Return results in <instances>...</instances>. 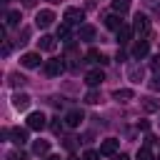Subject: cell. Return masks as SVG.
<instances>
[{
  "instance_id": "18",
  "label": "cell",
  "mask_w": 160,
  "mask_h": 160,
  "mask_svg": "<svg viewBox=\"0 0 160 160\" xmlns=\"http://www.w3.org/2000/svg\"><path fill=\"white\" fill-rule=\"evenodd\" d=\"M112 98H115L118 102H128V100H132V98H135V92H132V90H128V88H122V90H115V92H112Z\"/></svg>"
},
{
  "instance_id": "17",
  "label": "cell",
  "mask_w": 160,
  "mask_h": 160,
  "mask_svg": "<svg viewBox=\"0 0 160 160\" xmlns=\"http://www.w3.org/2000/svg\"><path fill=\"white\" fill-rule=\"evenodd\" d=\"M128 78H130L132 82H140V80H142V68H140L138 62H132V65L128 68Z\"/></svg>"
},
{
  "instance_id": "15",
  "label": "cell",
  "mask_w": 160,
  "mask_h": 160,
  "mask_svg": "<svg viewBox=\"0 0 160 160\" xmlns=\"http://www.w3.org/2000/svg\"><path fill=\"white\" fill-rule=\"evenodd\" d=\"M132 32H135V30H132L130 25H122V28L118 30V42H120V45H125V42H130V38H132Z\"/></svg>"
},
{
  "instance_id": "8",
  "label": "cell",
  "mask_w": 160,
  "mask_h": 160,
  "mask_svg": "<svg viewBox=\"0 0 160 160\" xmlns=\"http://www.w3.org/2000/svg\"><path fill=\"white\" fill-rule=\"evenodd\" d=\"M62 70H65V62H62V60H48V62H45V72H48L50 78L60 75Z\"/></svg>"
},
{
  "instance_id": "9",
  "label": "cell",
  "mask_w": 160,
  "mask_h": 160,
  "mask_svg": "<svg viewBox=\"0 0 160 160\" xmlns=\"http://www.w3.org/2000/svg\"><path fill=\"white\" fill-rule=\"evenodd\" d=\"M12 108H15V110H28V108H30V95L15 92V95H12Z\"/></svg>"
},
{
  "instance_id": "3",
  "label": "cell",
  "mask_w": 160,
  "mask_h": 160,
  "mask_svg": "<svg viewBox=\"0 0 160 160\" xmlns=\"http://www.w3.org/2000/svg\"><path fill=\"white\" fill-rule=\"evenodd\" d=\"M85 20V10L82 8H68L65 10V22L68 25H80Z\"/></svg>"
},
{
  "instance_id": "12",
  "label": "cell",
  "mask_w": 160,
  "mask_h": 160,
  "mask_svg": "<svg viewBox=\"0 0 160 160\" xmlns=\"http://www.w3.org/2000/svg\"><path fill=\"white\" fill-rule=\"evenodd\" d=\"M148 50H150L148 40H145V38H140V40L135 42V48H132V58H145V55H148Z\"/></svg>"
},
{
  "instance_id": "38",
  "label": "cell",
  "mask_w": 160,
  "mask_h": 160,
  "mask_svg": "<svg viewBox=\"0 0 160 160\" xmlns=\"http://www.w3.org/2000/svg\"><path fill=\"white\" fill-rule=\"evenodd\" d=\"M158 160H160V155H158Z\"/></svg>"
},
{
  "instance_id": "30",
  "label": "cell",
  "mask_w": 160,
  "mask_h": 160,
  "mask_svg": "<svg viewBox=\"0 0 160 160\" xmlns=\"http://www.w3.org/2000/svg\"><path fill=\"white\" fill-rule=\"evenodd\" d=\"M25 158H28V155H25L22 150H12V152L8 155V160H25Z\"/></svg>"
},
{
  "instance_id": "2",
  "label": "cell",
  "mask_w": 160,
  "mask_h": 160,
  "mask_svg": "<svg viewBox=\"0 0 160 160\" xmlns=\"http://www.w3.org/2000/svg\"><path fill=\"white\" fill-rule=\"evenodd\" d=\"M45 125H48V118H45V112L35 110V112H30V115H28V128H30V130H42Z\"/></svg>"
},
{
  "instance_id": "37",
  "label": "cell",
  "mask_w": 160,
  "mask_h": 160,
  "mask_svg": "<svg viewBox=\"0 0 160 160\" xmlns=\"http://www.w3.org/2000/svg\"><path fill=\"white\" fill-rule=\"evenodd\" d=\"M48 160H60V158H58V155H52V158H48Z\"/></svg>"
},
{
  "instance_id": "36",
  "label": "cell",
  "mask_w": 160,
  "mask_h": 160,
  "mask_svg": "<svg viewBox=\"0 0 160 160\" xmlns=\"http://www.w3.org/2000/svg\"><path fill=\"white\" fill-rule=\"evenodd\" d=\"M112 160H130V158H128V155H122V152H120V155H112Z\"/></svg>"
},
{
  "instance_id": "10",
  "label": "cell",
  "mask_w": 160,
  "mask_h": 160,
  "mask_svg": "<svg viewBox=\"0 0 160 160\" xmlns=\"http://www.w3.org/2000/svg\"><path fill=\"white\" fill-rule=\"evenodd\" d=\"M20 65L22 68H38L40 65V52H25L20 58Z\"/></svg>"
},
{
  "instance_id": "20",
  "label": "cell",
  "mask_w": 160,
  "mask_h": 160,
  "mask_svg": "<svg viewBox=\"0 0 160 160\" xmlns=\"http://www.w3.org/2000/svg\"><path fill=\"white\" fill-rule=\"evenodd\" d=\"M85 60H88V62H108V58H105L100 50H88Z\"/></svg>"
},
{
  "instance_id": "34",
  "label": "cell",
  "mask_w": 160,
  "mask_h": 160,
  "mask_svg": "<svg viewBox=\"0 0 160 160\" xmlns=\"http://www.w3.org/2000/svg\"><path fill=\"white\" fill-rule=\"evenodd\" d=\"M150 90H160V78H152L150 80Z\"/></svg>"
},
{
  "instance_id": "21",
  "label": "cell",
  "mask_w": 160,
  "mask_h": 160,
  "mask_svg": "<svg viewBox=\"0 0 160 160\" xmlns=\"http://www.w3.org/2000/svg\"><path fill=\"white\" fill-rule=\"evenodd\" d=\"M48 150H50V142H48V140H35V142H32V152H35V155H45Z\"/></svg>"
},
{
  "instance_id": "29",
  "label": "cell",
  "mask_w": 160,
  "mask_h": 160,
  "mask_svg": "<svg viewBox=\"0 0 160 160\" xmlns=\"http://www.w3.org/2000/svg\"><path fill=\"white\" fill-rule=\"evenodd\" d=\"M82 160H100V150H85Z\"/></svg>"
},
{
  "instance_id": "4",
  "label": "cell",
  "mask_w": 160,
  "mask_h": 160,
  "mask_svg": "<svg viewBox=\"0 0 160 160\" xmlns=\"http://www.w3.org/2000/svg\"><path fill=\"white\" fill-rule=\"evenodd\" d=\"M52 20H55V12H52V10H40V12L35 15V25H38V28H50Z\"/></svg>"
},
{
  "instance_id": "27",
  "label": "cell",
  "mask_w": 160,
  "mask_h": 160,
  "mask_svg": "<svg viewBox=\"0 0 160 160\" xmlns=\"http://www.w3.org/2000/svg\"><path fill=\"white\" fill-rule=\"evenodd\" d=\"M85 102H90V105H98V102H100V92H98V90H90V92L85 95Z\"/></svg>"
},
{
  "instance_id": "31",
  "label": "cell",
  "mask_w": 160,
  "mask_h": 160,
  "mask_svg": "<svg viewBox=\"0 0 160 160\" xmlns=\"http://www.w3.org/2000/svg\"><path fill=\"white\" fill-rule=\"evenodd\" d=\"M150 70H152V72H160V55H155V58L150 60Z\"/></svg>"
},
{
  "instance_id": "11",
  "label": "cell",
  "mask_w": 160,
  "mask_h": 160,
  "mask_svg": "<svg viewBox=\"0 0 160 160\" xmlns=\"http://www.w3.org/2000/svg\"><path fill=\"white\" fill-rule=\"evenodd\" d=\"M38 48H40V50H45V52H52V50L58 48V42H55V38H52V35H42V38L38 40Z\"/></svg>"
},
{
  "instance_id": "13",
  "label": "cell",
  "mask_w": 160,
  "mask_h": 160,
  "mask_svg": "<svg viewBox=\"0 0 160 160\" xmlns=\"http://www.w3.org/2000/svg\"><path fill=\"white\" fill-rule=\"evenodd\" d=\"M80 122H82V112H80V110H70V112L65 115V125H68V128H78Z\"/></svg>"
},
{
  "instance_id": "32",
  "label": "cell",
  "mask_w": 160,
  "mask_h": 160,
  "mask_svg": "<svg viewBox=\"0 0 160 160\" xmlns=\"http://www.w3.org/2000/svg\"><path fill=\"white\" fill-rule=\"evenodd\" d=\"M148 8H152V10H160V0H142Z\"/></svg>"
},
{
  "instance_id": "24",
  "label": "cell",
  "mask_w": 160,
  "mask_h": 160,
  "mask_svg": "<svg viewBox=\"0 0 160 160\" xmlns=\"http://www.w3.org/2000/svg\"><path fill=\"white\" fill-rule=\"evenodd\" d=\"M138 160H155L150 148H138Z\"/></svg>"
},
{
  "instance_id": "28",
  "label": "cell",
  "mask_w": 160,
  "mask_h": 160,
  "mask_svg": "<svg viewBox=\"0 0 160 160\" xmlns=\"http://www.w3.org/2000/svg\"><path fill=\"white\" fill-rule=\"evenodd\" d=\"M62 128H65V125H62V122H60V118H55V120H52V122H50V130H52V132H55V135H60V132H62Z\"/></svg>"
},
{
  "instance_id": "19",
  "label": "cell",
  "mask_w": 160,
  "mask_h": 160,
  "mask_svg": "<svg viewBox=\"0 0 160 160\" xmlns=\"http://www.w3.org/2000/svg\"><path fill=\"white\" fill-rule=\"evenodd\" d=\"M128 10H130V0H112V12L125 15Z\"/></svg>"
},
{
  "instance_id": "33",
  "label": "cell",
  "mask_w": 160,
  "mask_h": 160,
  "mask_svg": "<svg viewBox=\"0 0 160 160\" xmlns=\"http://www.w3.org/2000/svg\"><path fill=\"white\" fill-rule=\"evenodd\" d=\"M28 35H30V30H28V28H25V30H22V35H20V40H18V42H20V45H25V42H28Z\"/></svg>"
},
{
  "instance_id": "6",
  "label": "cell",
  "mask_w": 160,
  "mask_h": 160,
  "mask_svg": "<svg viewBox=\"0 0 160 160\" xmlns=\"http://www.w3.org/2000/svg\"><path fill=\"white\" fill-rule=\"evenodd\" d=\"M118 148H120V140L108 138V140H102V142H100V155H115V152H118Z\"/></svg>"
},
{
  "instance_id": "26",
  "label": "cell",
  "mask_w": 160,
  "mask_h": 160,
  "mask_svg": "<svg viewBox=\"0 0 160 160\" xmlns=\"http://www.w3.org/2000/svg\"><path fill=\"white\" fill-rule=\"evenodd\" d=\"M10 85L12 88H20V85H25V78L20 72H10Z\"/></svg>"
},
{
  "instance_id": "22",
  "label": "cell",
  "mask_w": 160,
  "mask_h": 160,
  "mask_svg": "<svg viewBox=\"0 0 160 160\" xmlns=\"http://www.w3.org/2000/svg\"><path fill=\"white\" fill-rule=\"evenodd\" d=\"M142 108H145L148 112H155V110H160V100H155V98H142Z\"/></svg>"
},
{
  "instance_id": "5",
  "label": "cell",
  "mask_w": 160,
  "mask_h": 160,
  "mask_svg": "<svg viewBox=\"0 0 160 160\" xmlns=\"http://www.w3.org/2000/svg\"><path fill=\"white\" fill-rule=\"evenodd\" d=\"M102 80H105V72H102V70H88V72H85V82H88L90 88L102 85Z\"/></svg>"
},
{
  "instance_id": "16",
  "label": "cell",
  "mask_w": 160,
  "mask_h": 160,
  "mask_svg": "<svg viewBox=\"0 0 160 160\" xmlns=\"http://www.w3.org/2000/svg\"><path fill=\"white\" fill-rule=\"evenodd\" d=\"M92 38H95V28H92V25H80L78 40H92Z\"/></svg>"
},
{
  "instance_id": "23",
  "label": "cell",
  "mask_w": 160,
  "mask_h": 160,
  "mask_svg": "<svg viewBox=\"0 0 160 160\" xmlns=\"http://www.w3.org/2000/svg\"><path fill=\"white\" fill-rule=\"evenodd\" d=\"M20 10H12V12H8V25L10 28H15V25H20Z\"/></svg>"
},
{
  "instance_id": "14",
  "label": "cell",
  "mask_w": 160,
  "mask_h": 160,
  "mask_svg": "<svg viewBox=\"0 0 160 160\" xmlns=\"http://www.w3.org/2000/svg\"><path fill=\"white\" fill-rule=\"evenodd\" d=\"M105 25H108L110 30H115V32H118V30H120L125 22H122V18H120L118 12H112V15H108V18H105Z\"/></svg>"
},
{
  "instance_id": "1",
  "label": "cell",
  "mask_w": 160,
  "mask_h": 160,
  "mask_svg": "<svg viewBox=\"0 0 160 160\" xmlns=\"http://www.w3.org/2000/svg\"><path fill=\"white\" fill-rule=\"evenodd\" d=\"M132 30H135V35L148 38V32H150V18H148V15H142V12H138V15H135V20H132Z\"/></svg>"
},
{
  "instance_id": "7",
  "label": "cell",
  "mask_w": 160,
  "mask_h": 160,
  "mask_svg": "<svg viewBox=\"0 0 160 160\" xmlns=\"http://www.w3.org/2000/svg\"><path fill=\"white\" fill-rule=\"evenodd\" d=\"M8 135H10V140L15 145H25L28 142V130L25 128H12V130H8Z\"/></svg>"
},
{
  "instance_id": "39",
  "label": "cell",
  "mask_w": 160,
  "mask_h": 160,
  "mask_svg": "<svg viewBox=\"0 0 160 160\" xmlns=\"http://www.w3.org/2000/svg\"><path fill=\"white\" fill-rule=\"evenodd\" d=\"M5 2H8V0H5Z\"/></svg>"
},
{
  "instance_id": "35",
  "label": "cell",
  "mask_w": 160,
  "mask_h": 160,
  "mask_svg": "<svg viewBox=\"0 0 160 160\" xmlns=\"http://www.w3.org/2000/svg\"><path fill=\"white\" fill-rule=\"evenodd\" d=\"M10 50H12V45H10V40H5V42H2V55H8Z\"/></svg>"
},
{
  "instance_id": "25",
  "label": "cell",
  "mask_w": 160,
  "mask_h": 160,
  "mask_svg": "<svg viewBox=\"0 0 160 160\" xmlns=\"http://www.w3.org/2000/svg\"><path fill=\"white\" fill-rule=\"evenodd\" d=\"M68 38H70V25L65 22V25L58 28V40H65V42H68Z\"/></svg>"
}]
</instances>
